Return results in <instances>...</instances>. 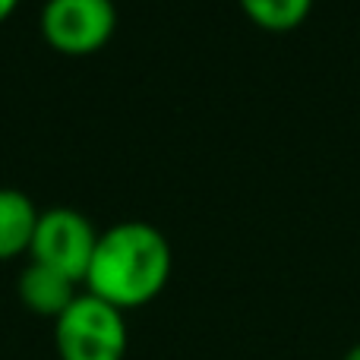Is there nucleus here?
I'll return each instance as SVG.
<instances>
[{"label":"nucleus","mask_w":360,"mask_h":360,"mask_svg":"<svg viewBox=\"0 0 360 360\" xmlns=\"http://www.w3.org/2000/svg\"><path fill=\"white\" fill-rule=\"evenodd\" d=\"M171 243L149 221H117L98 234L86 272V291L117 307L139 310L165 291L171 278Z\"/></svg>","instance_id":"obj_1"},{"label":"nucleus","mask_w":360,"mask_h":360,"mask_svg":"<svg viewBox=\"0 0 360 360\" xmlns=\"http://www.w3.org/2000/svg\"><path fill=\"white\" fill-rule=\"evenodd\" d=\"M54 348L60 360H124L130 348L124 313L82 291L54 319Z\"/></svg>","instance_id":"obj_2"},{"label":"nucleus","mask_w":360,"mask_h":360,"mask_svg":"<svg viewBox=\"0 0 360 360\" xmlns=\"http://www.w3.org/2000/svg\"><path fill=\"white\" fill-rule=\"evenodd\" d=\"M41 38L51 51L67 57L98 54L117 29L114 0H44Z\"/></svg>","instance_id":"obj_3"},{"label":"nucleus","mask_w":360,"mask_h":360,"mask_svg":"<svg viewBox=\"0 0 360 360\" xmlns=\"http://www.w3.org/2000/svg\"><path fill=\"white\" fill-rule=\"evenodd\" d=\"M95 243H98V234H95L92 221L82 212L60 205V209H48L38 215V228L29 253L32 262L67 275L76 285H86Z\"/></svg>","instance_id":"obj_4"},{"label":"nucleus","mask_w":360,"mask_h":360,"mask_svg":"<svg viewBox=\"0 0 360 360\" xmlns=\"http://www.w3.org/2000/svg\"><path fill=\"white\" fill-rule=\"evenodd\" d=\"M16 294L25 310H32L35 316L57 319L82 291L67 275L54 272V269H48V266H38V262H29L16 281Z\"/></svg>","instance_id":"obj_5"},{"label":"nucleus","mask_w":360,"mask_h":360,"mask_svg":"<svg viewBox=\"0 0 360 360\" xmlns=\"http://www.w3.org/2000/svg\"><path fill=\"white\" fill-rule=\"evenodd\" d=\"M38 215L41 212L35 209L29 193L0 186V262L29 253L38 228Z\"/></svg>","instance_id":"obj_6"},{"label":"nucleus","mask_w":360,"mask_h":360,"mask_svg":"<svg viewBox=\"0 0 360 360\" xmlns=\"http://www.w3.org/2000/svg\"><path fill=\"white\" fill-rule=\"evenodd\" d=\"M240 10L266 32H291L310 19L313 0H240Z\"/></svg>","instance_id":"obj_7"},{"label":"nucleus","mask_w":360,"mask_h":360,"mask_svg":"<svg viewBox=\"0 0 360 360\" xmlns=\"http://www.w3.org/2000/svg\"><path fill=\"white\" fill-rule=\"evenodd\" d=\"M16 6H19V0H0V25L13 16V10H16Z\"/></svg>","instance_id":"obj_8"},{"label":"nucleus","mask_w":360,"mask_h":360,"mask_svg":"<svg viewBox=\"0 0 360 360\" xmlns=\"http://www.w3.org/2000/svg\"><path fill=\"white\" fill-rule=\"evenodd\" d=\"M345 360H360V342L354 345V348L348 351V354H345Z\"/></svg>","instance_id":"obj_9"}]
</instances>
